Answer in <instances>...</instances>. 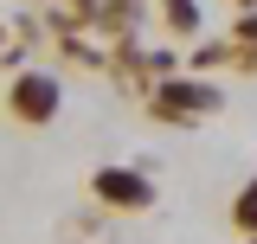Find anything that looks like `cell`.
Here are the masks:
<instances>
[{"mask_svg": "<svg viewBox=\"0 0 257 244\" xmlns=\"http://www.w3.org/2000/svg\"><path fill=\"white\" fill-rule=\"evenodd\" d=\"M96 193H103L109 206H128V212H142V206L155 199V186L142 180V174H128V167H96Z\"/></svg>", "mask_w": 257, "mask_h": 244, "instance_id": "7a4b0ae2", "label": "cell"}, {"mask_svg": "<svg viewBox=\"0 0 257 244\" xmlns=\"http://www.w3.org/2000/svg\"><path fill=\"white\" fill-rule=\"evenodd\" d=\"M7 103H13V116H20V122H32V129H39V122L58 116V84H52V77H39V71H26V77L13 84V96H7Z\"/></svg>", "mask_w": 257, "mask_h": 244, "instance_id": "6da1fadb", "label": "cell"}, {"mask_svg": "<svg viewBox=\"0 0 257 244\" xmlns=\"http://www.w3.org/2000/svg\"><path fill=\"white\" fill-rule=\"evenodd\" d=\"M231 225H238V231H251V238H257V180L244 186L238 199H231Z\"/></svg>", "mask_w": 257, "mask_h": 244, "instance_id": "3957f363", "label": "cell"}]
</instances>
